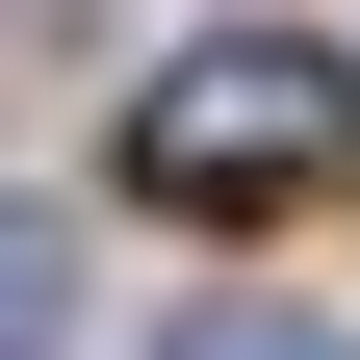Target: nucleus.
Wrapping results in <instances>:
<instances>
[{"instance_id": "obj_1", "label": "nucleus", "mask_w": 360, "mask_h": 360, "mask_svg": "<svg viewBox=\"0 0 360 360\" xmlns=\"http://www.w3.org/2000/svg\"><path fill=\"white\" fill-rule=\"evenodd\" d=\"M335 155H360V77H335V52H283V26L155 52V103H129V180H155V206H309Z\"/></svg>"}, {"instance_id": "obj_2", "label": "nucleus", "mask_w": 360, "mask_h": 360, "mask_svg": "<svg viewBox=\"0 0 360 360\" xmlns=\"http://www.w3.org/2000/svg\"><path fill=\"white\" fill-rule=\"evenodd\" d=\"M77 335V257H52V206H0V360H52Z\"/></svg>"}, {"instance_id": "obj_3", "label": "nucleus", "mask_w": 360, "mask_h": 360, "mask_svg": "<svg viewBox=\"0 0 360 360\" xmlns=\"http://www.w3.org/2000/svg\"><path fill=\"white\" fill-rule=\"evenodd\" d=\"M155 360H335L309 309H206V335H155Z\"/></svg>"}]
</instances>
